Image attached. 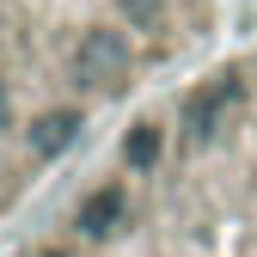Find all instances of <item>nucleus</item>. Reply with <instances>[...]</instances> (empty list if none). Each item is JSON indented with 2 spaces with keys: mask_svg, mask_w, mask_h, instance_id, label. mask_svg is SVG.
<instances>
[{
  "mask_svg": "<svg viewBox=\"0 0 257 257\" xmlns=\"http://www.w3.org/2000/svg\"><path fill=\"white\" fill-rule=\"evenodd\" d=\"M122 68H128L122 31H86V37H80V49H74V74H80V80L110 86V80H122Z\"/></svg>",
  "mask_w": 257,
  "mask_h": 257,
  "instance_id": "obj_1",
  "label": "nucleus"
},
{
  "mask_svg": "<svg viewBox=\"0 0 257 257\" xmlns=\"http://www.w3.org/2000/svg\"><path fill=\"white\" fill-rule=\"evenodd\" d=\"M227 98H233V80H214L208 92H196V98H190V110H184V128H190L196 141H208V135H214V116L227 110Z\"/></svg>",
  "mask_w": 257,
  "mask_h": 257,
  "instance_id": "obj_2",
  "label": "nucleus"
},
{
  "mask_svg": "<svg viewBox=\"0 0 257 257\" xmlns=\"http://www.w3.org/2000/svg\"><path fill=\"white\" fill-rule=\"evenodd\" d=\"M80 135V116L74 110H49V116H37V122H31V153H61V147H68Z\"/></svg>",
  "mask_w": 257,
  "mask_h": 257,
  "instance_id": "obj_3",
  "label": "nucleus"
},
{
  "mask_svg": "<svg viewBox=\"0 0 257 257\" xmlns=\"http://www.w3.org/2000/svg\"><path fill=\"white\" fill-rule=\"evenodd\" d=\"M116 220H122V190H98V196L80 208V233H86V239H104Z\"/></svg>",
  "mask_w": 257,
  "mask_h": 257,
  "instance_id": "obj_4",
  "label": "nucleus"
},
{
  "mask_svg": "<svg viewBox=\"0 0 257 257\" xmlns=\"http://www.w3.org/2000/svg\"><path fill=\"white\" fill-rule=\"evenodd\" d=\"M122 159L135 172H147L153 159H159V128H135V135H128V147H122Z\"/></svg>",
  "mask_w": 257,
  "mask_h": 257,
  "instance_id": "obj_5",
  "label": "nucleus"
},
{
  "mask_svg": "<svg viewBox=\"0 0 257 257\" xmlns=\"http://www.w3.org/2000/svg\"><path fill=\"white\" fill-rule=\"evenodd\" d=\"M122 19L128 25H153L159 19V0H122Z\"/></svg>",
  "mask_w": 257,
  "mask_h": 257,
  "instance_id": "obj_6",
  "label": "nucleus"
},
{
  "mask_svg": "<svg viewBox=\"0 0 257 257\" xmlns=\"http://www.w3.org/2000/svg\"><path fill=\"white\" fill-rule=\"evenodd\" d=\"M0 122H7V86H0Z\"/></svg>",
  "mask_w": 257,
  "mask_h": 257,
  "instance_id": "obj_7",
  "label": "nucleus"
}]
</instances>
